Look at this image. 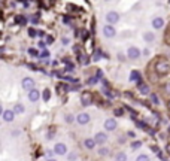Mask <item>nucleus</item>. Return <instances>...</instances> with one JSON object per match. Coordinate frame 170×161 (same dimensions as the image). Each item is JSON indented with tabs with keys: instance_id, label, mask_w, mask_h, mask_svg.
I'll use <instances>...</instances> for the list:
<instances>
[{
	"instance_id": "1",
	"label": "nucleus",
	"mask_w": 170,
	"mask_h": 161,
	"mask_svg": "<svg viewBox=\"0 0 170 161\" xmlns=\"http://www.w3.org/2000/svg\"><path fill=\"white\" fill-rule=\"evenodd\" d=\"M155 72L158 73V75H167L170 70V64L167 61H164V60H160V61H157L155 63Z\"/></svg>"
},
{
	"instance_id": "2",
	"label": "nucleus",
	"mask_w": 170,
	"mask_h": 161,
	"mask_svg": "<svg viewBox=\"0 0 170 161\" xmlns=\"http://www.w3.org/2000/svg\"><path fill=\"white\" fill-rule=\"evenodd\" d=\"M106 21H108V24H117V23H120V14L118 12H115V11H111V12H108L106 14Z\"/></svg>"
},
{
	"instance_id": "3",
	"label": "nucleus",
	"mask_w": 170,
	"mask_h": 161,
	"mask_svg": "<svg viewBox=\"0 0 170 161\" xmlns=\"http://www.w3.org/2000/svg\"><path fill=\"white\" fill-rule=\"evenodd\" d=\"M103 35H105V38L112 39V38H115L117 30H115V27H114L112 24H106V26L103 27Z\"/></svg>"
},
{
	"instance_id": "4",
	"label": "nucleus",
	"mask_w": 170,
	"mask_h": 161,
	"mask_svg": "<svg viewBox=\"0 0 170 161\" xmlns=\"http://www.w3.org/2000/svg\"><path fill=\"white\" fill-rule=\"evenodd\" d=\"M81 103H82V106H91L93 105V94L90 91H84L81 94Z\"/></svg>"
},
{
	"instance_id": "5",
	"label": "nucleus",
	"mask_w": 170,
	"mask_h": 161,
	"mask_svg": "<svg viewBox=\"0 0 170 161\" xmlns=\"http://www.w3.org/2000/svg\"><path fill=\"white\" fill-rule=\"evenodd\" d=\"M127 57L130 60H137L140 57V49L136 48V46H130L127 49Z\"/></svg>"
},
{
	"instance_id": "6",
	"label": "nucleus",
	"mask_w": 170,
	"mask_h": 161,
	"mask_svg": "<svg viewBox=\"0 0 170 161\" xmlns=\"http://www.w3.org/2000/svg\"><path fill=\"white\" fill-rule=\"evenodd\" d=\"M117 127H118L117 120H114V118H109V120L105 121V128H106L108 131H115V130H117Z\"/></svg>"
},
{
	"instance_id": "7",
	"label": "nucleus",
	"mask_w": 170,
	"mask_h": 161,
	"mask_svg": "<svg viewBox=\"0 0 170 161\" xmlns=\"http://www.w3.org/2000/svg\"><path fill=\"white\" fill-rule=\"evenodd\" d=\"M54 152H55L57 155H66V152H67V146H66L64 143H55V146H54Z\"/></svg>"
},
{
	"instance_id": "8",
	"label": "nucleus",
	"mask_w": 170,
	"mask_h": 161,
	"mask_svg": "<svg viewBox=\"0 0 170 161\" xmlns=\"http://www.w3.org/2000/svg\"><path fill=\"white\" fill-rule=\"evenodd\" d=\"M21 85H23V88H24V90L32 91V90L35 88V80L32 79V78H24L23 82H21Z\"/></svg>"
},
{
	"instance_id": "9",
	"label": "nucleus",
	"mask_w": 170,
	"mask_h": 161,
	"mask_svg": "<svg viewBox=\"0 0 170 161\" xmlns=\"http://www.w3.org/2000/svg\"><path fill=\"white\" fill-rule=\"evenodd\" d=\"M14 120H15V112L14 111H11V109L3 111V121L5 122H12Z\"/></svg>"
},
{
	"instance_id": "10",
	"label": "nucleus",
	"mask_w": 170,
	"mask_h": 161,
	"mask_svg": "<svg viewBox=\"0 0 170 161\" xmlns=\"http://www.w3.org/2000/svg\"><path fill=\"white\" fill-rule=\"evenodd\" d=\"M90 120H91V117L87 114V112H82V114H79L78 117H76V121L81 124V125H85V124H88L90 122Z\"/></svg>"
},
{
	"instance_id": "11",
	"label": "nucleus",
	"mask_w": 170,
	"mask_h": 161,
	"mask_svg": "<svg viewBox=\"0 0 170 161\" xmlns=\"http://www.w3.org/2000/svg\"><path fill=\"white\" fill-rule=\"evenodd\" d=\"M152 27H154L155 30H160V29H163V27H164V18H161V17H157V18H154V20H152Z\"/></svg>"
},
{
	"instance_id": "12",
	"label": "nucleus",
	"mask_w": 170,
	"mask_h": 161,
	"mask_svg": "<svg viewBox=\"0 0 170 161\" xmlns=\"http://www.w3.org/2000/svg\"><path fill=\"white\" fill-rule=\"evenodd\" d=\"M94 140H96L99 145H103V143H106V140H108V134H106V133H96Z\"/></svg>"
},
{
	"instance_id": "13",
	"label": "nucleus",
	"mask_w": 170,
	"mask_h": 161,
	"mask_svg": "<svg viewBox=\"0 0 170 161\" xmlns=\"http://www.w3.org/2000/svg\"><path fill=\"white\" fill-rule=\"evenodd\" d=\"M130 80L137 82V85H142V84H143V82H142V76H140V73H139L137 70H133V72L130 73Z\"/></svg>"
},
{
	"instance_id": "14",
	"label": "nucleus",
	"mask_w": 170,
	"mask_h": 161,
	"mask_svg": "<svg viewBox=\"0 0 170 161\" xmlns=\"http://www.w3.org/2000/svg\"><path fill=\"white\" fill-rule=\"evenodd\" d=\"M39 97H41V93H39L38 90H35V88H33L32 91H29V100H30V102H33V103H35V102H38V100H39Z\"/></svg>"
},
{
	"instance_id": "15",
	"label": "nucleus",
	"mask_w": 170,
	"mask_h": 161,
	"mask_svg": "<svg viewBox=\"0 0 170 161\" xmlns=\"http://www.w3.org/2000/svg\"><path fill=\"white\" fill-rule=\"evenodd\" d=\"M96 143H97V142H96L94 139H85L84 140V145L87 149H94V148H96Z\"/></svg>"
},
{
	"instance_id": "16",
	"label": "nucleus",
	"mask_w": 170,
	"mask_h": 161,
	"mask_svg": "<svg viewBox=\"0 0 170 161\" xmlns=\"http://www.w3.org/2000/svg\"><path fill=\"white\" fill-rule=\"evenodd\" d=\"M143 40H145V42H154V40H155V33L145 32V33H143Z\"/></svg>"
},
{
	"instance_id": "17",
	"label": "nucleus",
	"mask_w": 170,
	"mask_h": 161,
	"mask_svg": "<svg viewBox=\"0 0 170 161\" xmlns=\"http://www.w3.org/2000/svg\"><path fill=\"white\" fill-rule=\"evenodd\" d=\"M14 112H15V114H24V112H26V108H24V105H21V103H17V105L14 106Z\"/></svg>"
},
{
	"instance_id": "18",
	"label": "nucleus",
	"mask_w": 170,
	"mask_h": 161,
	"mask_svg": "<svg viewBox=\"0 0 170 161\" xmlns=\"http://www.w3.org/2000/svg\"><path fill=\"white\" fill-rule=\"evenodd\" d=\"M139 90H140V93L142 94H149V87L146 85V84H142V85H139Z\"/></svg>"
},
{
	"instance_id": "19",
	"label": "nucleus",
	"mask_w": 170,
	"mask_h": 161,
	"mask_svg": "<svg viewBox=\"0 0 170 161\" xmlns=\"http://www.w3.org/2000/svg\"><path fill=\"white\" fill-rule=\"evenodd\" d=\"M42 99H43V102H49V99H51V91H49L48 88L42 93Z\"/></svg>"
},
{
	"instance_id": "20",
	"label": "nucleus",
	"mask_w": 170,
	"mask_h": 161,
	"mask_svg": "<svg viewBox=\"0 0 170 161\" xmlns=\"http://www.w3.org/2000/svg\"><path fill=\"white\" fill-rule=\"evenodd\" d=\"M151 102H152L154 105H160V99H158V96H157V94H151Z\"/></svg>"
},
{
	"instance_id": "21",
	"label": "nucleus",
	"mask_w": 170,
	"mask_h": 161,
	"mask_svg": "<svg viewBox=\"0 0 170 161\" xmlns=\"http://www.w3.org/2000/svg\"><path fill=\"white\" fill-rule=\"evenodd\" d=\"M136 161H149V157H148L146 154H140V155L136 158Z\"/></svg>"
},
{
	"instance_id": "22",
	"label": "nucleus",
	"mask_w": 170,
	"mask_h": 161,
	"mask_svg": "<svg viewBox=\"0 0 170 161\" xmlns=\"http://www.w3.org/2000/svg\"><path fill=\"white\" fill-rule=\"evenodd\" d=\"M15 20H17V23H18V24H26V23H27V18H26V17H21V15H20V17H17Z\"/></svg>"
},
{
	"instance_id": "23",
	"label": "nucleus",
	"mask_w": 170,
	"mask_h": 161,
	"mask_svg": "<svg viewBox=\"0 0 170 161\" xmlns=\"http://www.w3.org/2000/svg\"><path fill=\"white\" fill-rule=\"evenodd\" d=\"M127 160V155L124 154V152H120L118 155H117V161H126Z\"/></svg>"
},
{
	"instance_id": "24",
	"label": "nucleus",
	"mask_w": 170,
	"mask_h": 161,
	"mask_svg": "<svg viewBox=\"0 0 170 161\" xmlns=\"http://www.w3.org/2000/svg\"><path fill=\"white\" fill-rule=\"evenodd\" d=\"M29 54H30V55H33V57H39V55H41V54H39V51H36L35 48H30V49H29Z\"/></svg>"
},
{
	"instance_id": "25",
	"label": "nucleus",
	"mask_w": 170,
	"mask_h": 161,
	"mask_svg": "<svg viewBox=\"0 0 170 161\" xmlns=\"http://www.w3.org/2000/svg\"><path fill=\"white\" fill-rule=\"evenodd\" d=\"M99 154H100L102 157H105V155L109 154V149H108V148H100V149H99Z\"/></svg>"
},
{
	"instance_id": "26",
	"label": "nucleus",
	"mask_w": 170,
	"mask_h": 161,
	"mask_svg": "<svg viewBox=\"0 0 170 161\" xmlns=\"http://www.w3.org/2000/svg\"><path fill=\"white\" fill-rule=\"evenodd\" d=\"M64 120H66V122H69V124H72V122H73V121H75V117H73V115H72V114H67V115H66V118H64Z\"/></svg>"
},
{
	"instance_id": "27",
	"label": "nucleus",
	"mask_w": 170,
	"mask_h": 161,
	"mask_svg": "<svg viewBox=\"0 0 170 161\" xmlns=\"http://www.w3.org/2000/svg\"><path fill=\"white\" fill-rule=\"evenodd\" d=\"M97 82H99V78H97V76H93V78L88 79L87 84H88V85H94V84H97Z\"/></svg>"
},
{
	"instance_id": "28",
	"label": "nucleus",
	"mask_w": 170,
	"mask_h": 161,
	"mask_svg": "<svg viewBox=\"0 0 170 161\" xmlns=\"http://www.w3.org/2000/svg\"><path fill=\"white\" fill-rule=\"evenodd\" d=\"M93 60H94V61H99V60H100V51H99V49L94 52V57H93Z\"/></svg>"
},
{
	"instance_id": "29",
	"label": "nucleus",
	"mask_w": 170,
	"mask_h": 161,
	"mask_svg": "<svg viewBox=\"0 0 170 161\" xmlns=\"http://www.w3.org/2000/svg\"><path fill=\"white\" fill-rule=\"evenodd\" d=\"M139 146H142V142H133L131 143V149H137Z\"/></svg>"
},
{
	"instance_id": "30",
	"label": "nucleus",
	"mask_w": 170,
	"mask_h": 161,
	"mask_svg": "<svg viewBox=\"0 0 170 161\" xmlns=\"http://www.w3.org/2000/svg\"><path fill=\"white\" fill-rule=\"evenodd\" d=\"M114 114H115V117H121V115L124 114V111H123V109H115Z\"/></svg>"
},
{
	"instance_id": "31",
	"label": "nucleus",
	"mask_w": 170,
	"mask_h": 161,
	"mask_svg": "<svg viewBox=\"0 0 170 161\" xmlns=\"http://www.w3.org/2000/svg\"><path fill=\"white\" fill-rule=\"evenodd\" d=\"M46 57H49V51H43L39 55V58H46Z\"/></svg>"
},
{
	"instance_id": "32",
	"label": "nucleus",
	"mask_w": 170,
	"mask_h": 161,
	"mask_svg": "<svg viewBox=\"0 0 170 161\" xmlns=\"http://www.w3.org/2000/svg\"><path fill=\"white\" fill-rule=\"evenodd\" d=\"M73 70H75V66H73V64H69V66L64 69V72H73Z\"/></svg>"
},
{
	"instance_id": "33",
	"label": "nucleus",
	"mask_w": 170,
	"mask_h": 161,
	"mask_svg": "<svg viewBox=\"0 0 170 161\" xmlns=\"http://www.w3.org/2000/svg\"><path fill=\"white\" fill-rule=\"evenodd\" d=\"M36 35H38V32H35L33 29H30V30H29V36H30V38H35Z\"/></svg>"
},
{
	"instance_id": "34",
	"label": "nucleus",
	"mask_w": 170,
	"mask_h": 161,
	"mask_svg": "<svg viewBox=\"0 0 170 161\" xmlns=\"http://www.w3.org/2000/svg\"><path fill=\"white\" fill-rule=\"evenodd\" d=\"M67 158H69V161H75V160H76V155H75V154H69V157H67Z\"/></svg>"
},
{
	"instance_id": "35",
	"label": "nucleus",
	"mask_w": 170,
	"mask_h": 161,
	"mask_svg": "<svg viewBox=\"0 0 170 161\" xmlns=\"http://www.w3.org/2000/svg\"><path fill=\"white\" fill-rule=\"evenodd\" d=\"M164 90H166V93H167V94H170V82L164 85Z\"/></svg>"
},
{
	"instance_id": "36",
	"label": "nucleus",
	"mask_w": 170,
	"mask_h": 161,
	"mask_svg": "<svg viewBox=\"0 0 170 161\" xmlns=\"http://www.w3.org/2000/svg\"><path fill=\"white\" fill-rule=\"evenodd\" d=\"M38 23H39L38 17H32V24H38Z\"/></svg>"
},
{
	"instance_id": "37",
	"label": "nucleus",
	"mask_w": 170,
	"mask_h": 161,
	"mask_svg": "<svg viewBox=\"0 0 170 161\" xmlns=\"http://www.w3.org/2000/svg\"><path fill=\"white\" fill-rule=\"evenodd\" d=\"M118 60H121V61H126V55H124V54H118Z\"/></svg>"
},
{
	"instance_id": "38",
	"label": "nucleus",
	"mask_w": 170,
	"mask_h": 161,
	"mask_svg": "<svg viewBox=\"0 0 170 161\" xmlns=\"http://www.w3.org/2000/svg\"><path fill=\"white\" fill-rule=\"evenodd\" d=\"M54 42V38L52 36H46V43H52Z\"/></svg>"
},
{
	"instance_id": "39",
	"label": "nucleus",
	"mask_w": 170,
	"mask_h": 161,
	"mask_svg": "<svg viewBox=\"0 0 170 161\" xmlns=\"http://www.w3.org/2000/svg\"><path fill=\"white\" fill-rule=\"evenodd\" d=\"M38 45H39V48H41V49H45V46H46V43H45V42H42V40H41Z\"/></svg>"
},
{
	"instance_id": "40",
	"label": "nucleus",
	"mask_w": 170,
	"mask_h": 161,
	"mask_svg": "<svg viewBox=\"0 0 170 161\" xmlns=\"http://www.w3.org/2000/svg\"><path fill=\"white\" fill-rule=\"evenodd\" d=\"M38 36H39V38H45V32L39 30V32H38Z\"/></svg>"
},
{
	"instance_id": "41",
	"label": "nucleus",
	"mask_w": 170,
	"mask_h": 161,
	"mask_svg": "<svg viewBox=\"0 0 170 161\" xmlns=\"http://www.w3.org/2000/svg\"><path fill=\"white\" fill-rule=\"evenodd\" d=\"M81 36H82V39H87V38H88V33H87V32H82V35H81Z\"/></svg>"
},
{
	"instance_id": "42",
	"label": "nucleus",
	"mask_w": 170,
	"mask_h": 161,
	"mask_svg": "<svg viewBox=\"0 0 170 161\" xmlns=\"http://www.w3.org/2000/svg\"><path fill=\"white\" fill-rule=\"evenodd\" d=\"M27 66L30 67V70H38V69H36V66H33V64H27Z\"/></svg>"
},
{
	"instance_id": "43",
	"label": "nucleus",
	"mask_w": 170,
	"mask_h": 161,
	"mask_svg": "<svg viewBox=\"0 0 170 161\" xmlns=\"http://www.w3.org/2000/svg\"><path fill=\"white\" fill-rule=\"evenodd\" d=\"M54 154H55V152H54V151H48V158H51V157H52V155H54Z\"/></svg>"
},
{
	"instance_id": "44",
	"label": "nucleus",
	"mask_w": 170,
	"mask_h": 161,
	"mask_svg": "<svg viewBox=\"0 0 170 161\" xmlns=\"http://www.w3.org/2000/svg\"><path fill=\"white\" fill-rule=\"evenodd\" d=\"M166 151H167V154H169V155H170V143H169V145H167V146H166Z\"/></svg>"
},
{
	"instance_id": "45",
	"label": "nucleus",
	"mask_w": 170,
	"mask_h": 161,
	"mask_svg": "<svg viewBox=\"0 0 170 161\" xmlns=\"http://www.w3.org/2000/svg\"><path fill=\"white\" fill-rule=\"evenodd\" d=\"M63 43H64V45H67V43H69V39H66V38H63Z\"/></svg>"
},
{
	"instance_id": "46",
	"label": "nucleus",
	"mask_w": 170,
	"mask_h": 161,
	"mask_svg": "<svg viewBox=\"0 0 170 161\" xmlns=\"http://www.w3.org/2000/svg\"><path fill=\"white\" fill-rule=\"evenodd\" d=\"M18 134H20V131H14V133H12V136H14V137H17Z\"/></svg>"
},
{
	"instance_id": "47",
	"label": "nucleus",
	"mask_w": 170,
	"mask_h": 161,
	"mask_svg": "<svg viewBox=\"0 0 170 161\" xmlns=\"http://www.w3.org/2000/svg\"><path fill=\"white\" fill-rule=\"evenodd\" d=\"M46 161H57V160H54V158H48Z\"/></svg>"
},
{
	"instance_id": "48",
	"label": "nucleus",
	"mask_w": 170,
	"mask_h": 161,
	"mask_svg": "<svg viewBox=\"0 0 170 161\" xmlns=\"http://www.w3.org/2000/svg\"><path fill=\"white\" fill-rule=\"evenodd\" d=\"M105 2H111V0H105Z\"/></svg>"
},
{
	"instance_id": "49",
	"label": "nucleus",
	"mask_w": 170,
	"mask_h": 161,
	"mask_svg": "<svg viewBox=\"0 0 170 161\" xmlns=\"http://www.w3.org/2000/svg\"><path fill=\"white\" fill-rule=\"evenodd\" d=\"M169 133H170V127H169Z\"/></svg>"
},
{
	"instance_id": "50",
	"label": "nucleus",
	"mask_w": 170,
	"mask_h": 161,
	"mask_svg": "<svg viewBox=\"0 0 170 161\" xmlns=\"http://www.w3.org/2000/svg\"><path fill=\"white\" fill-rule=\"evenodd\" d=\"M169 109H170V103H169Z\"/></svg>"
}]
</instances>
